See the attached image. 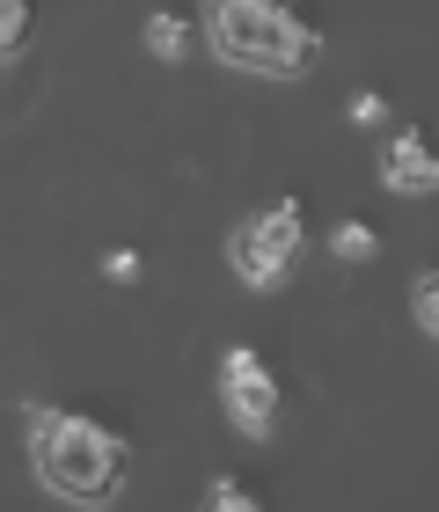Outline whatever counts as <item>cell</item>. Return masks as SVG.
<instances>
[{
    "label": "cell",
    "instance_id": "9c48e42d",
    "mask_svg": "<svg viewBox=\"0 0 439 512\" xmlns=\"http://www.w3.org/2000/svg\"><path fill=\"white\" fill-rule=\"evenodd\" d=\"M205 505H213V512H249V505H257V491L235 483V476H213V483H205Z\"/></svg>",
    "mask_w": 439,
    "mask_h": 512
},
{
    "label": "cell",
    "instance_id": "6da1fadb",
    "mask_svg": "<svg viewBox=\"0 0 439 512\" xmlns=\"http://www.w3.org/2000/svg\"><path fill=\"white\" fill-rule=\"evenodd\" d=\"M30 461H37V483L66 505H110L125 491L118 432L66 417V410H30Z\"/></svg>",
    "mask_w": 439,
    "mask_h": 512
},
{
    "label": "cell",
    "instance_id": "30bf717a",
    "mask_svg": "<svg viewBox=\"0 0 439 512\" xmlns=\"http://www.w3.org/2000/svg\"><path fill=\"white\" fill-rule=\"evenodd\" d=\"M410 308H418V330L439 344V271H425L418 278V293H410Z\"/></svg>",
    "mask_w": 439,
    "mask_h": 512
},
{
    "label": "cell",
    "instance_id": "7c38bea8",
    "mask_svg": "<svg viewBox=\"0 0 439 512\" xmlns=\"http://www.w3.org/2000/svg\"><path fill=\"white\" fill-rule=\"evenodd\" d=\"M388 118V103L381 96H366V88H359V96H352V125H381Z\"/></svg>",
    "mask_w": 439,
    "mask_h": 512
},
{
    "label": "cell",
    "instance_id": "8992f818",
    "mask_svg": "<svg viewBox=\"0 0 439 512\" xmlns=\"http://www.w3.org/2000/svg\"><path fill=\"white\" fill-rule=\"evenodd\" d=\"M147 52H154V59H183V52H191V22L169 15V8L147 15Z\"/></svg>",
    "mask_w": 439,
    "mask_h": 512
},
{
    "label": "cell",
    "instance_id": "52a82bcc",
    "mask_svg": "<svg viewBox=\"0 0 439 512\" xmlns=\"http://www.w3.org/2000/svg\"><path fill=\"white\" fill-rule=\"evenodd\" d=\"M330 249L344 256V264H366V256L381 249V235H374L366 220H337V227H330Z\"/></svg>",
    "mask_w": 439,
    "mask_h": 512
},
{
    "label": "cell",
    "instance_id": "277c9868",
    "mask_svg": "<svg viewBox=\"0 0 439 512\" xmlns=\"http://www.w3.org/2000/svg\"><path fill=\"white\" fill-rule=\"evenodd\" d=\"M220 403H227L242 439H264L271 417H279V381H271V366L249 352V344H235V352L220 359Z\"/></svg>",
    "mask_w": 439,
    "mask_h": 512
},
{
    "label": "cell",
    "instance_id": "ba28073f",
    "mask_svg": "<svg viewBox=\"0 0 439 512\" xmlns=\"http://www.w3.org/2000/svg\"><path fill=\"white\" fill-rule=\"evenodd\" d=\"M30 44V0H0V59H15Z\"/></svg>",
    "mask_w": 439,
    "mask_h": 512
},
{
    "label": "cell",
    "instance_id": "3957f363",
    "mask_svg": "<svg viewBox=\"0 0 439 512\" xmlns=\"http://www.w3.org/2000/svg\"><path fill=\"white\" fill-rule=\"evenodd\" d=\"M300 235H308L300 205H293V198H279V205H264V213L249 220V227H235V242H227V264H235V278H242L249 293H271V286L286 278Z\"/></svg>",
    "mask_w": 439,
    "mask_h": 512
},
{
    "label": "cell",
    "instance_id": "8fae6325",
    "mask_svg": "<svg viewBox=\"0 0 439 512\" xmlns=\"http://www.w3.org/2000/svg\"><path fill=\"white\" fill-rule=\"evenodd\" d=\"M103 278H110V286H132V278H140V249H110L103 256Z\"/></svg>",
    "mask_w": 439,
    "mask_h": 512
},
{
    "label": "cell",
    "instance_id": "5b68a950",
    "mask_svg": "<svg viewBox=\"0 0 439 512\" xmlns=\"http://www.w3.org/2000/svg\"><path fill=\"white\" fill-rule=\"evenodd\" d=\"M381 183L396 198H425V191H439V147L425 132H396L388 139V154H381Z\"/></svg>",
    "mask_w": 439,
    "mask_h": 512
},
{
    "label": "cell",
    "instance_id": "7a4b0ae2",
    "mask_svg": "<svg viewBox=\"0 0 439 512\" xmlns=\"http://www.w3.org/2000/svg\"><path fill=\"white\" fill-rule=\"evenodd\" d=\"M205 37L242 74H308L315 37L286 0H205Z\"/></svg>",
    "mask_w": 439,
    "mask_h": 512
}]
</instances>
